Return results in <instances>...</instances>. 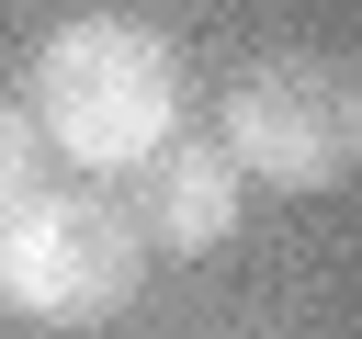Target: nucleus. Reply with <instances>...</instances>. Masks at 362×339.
Returning <instances> with one entry per match:
<instances>
[{
  "label": "nucleus",
  "instance_id": "obj_4",
  "mask_svg": "<svg viewBox=\"0 0 362 339\" xmlns=\"http://www.w3.org/2000/svg\"><path fill=\"white\" fill-rule=\"evenodd\" d=\"M238 192H249V181H238L215 147L170 136V147H147V158L113 181V215L136 226V249H181V260H204V249L238 237Z\"/></svg>",
  "mask_w": 362,
  "mask_h": 339
},
{
  "label": "nucleus",
  "instance_id": "obj_5",
  "mask_svg": "<svg viewBox=\"0 0 362 339\" xmlns=\"http://www.w3.org/2000/svg\"><path fill=\"white\" fill-rule=\"evenodd\" d=\"M34 158H45V147H34L23 102H0V226H11V215H23L34 192H45V181H34Z\"/></svg>",
  "mask_w": 362,
  "mask_h": 339
},
{
  "label": "nucleus",
  "instance_id": "obj_2",
  "mask_svg": "<svg viewBox=\"0 0 362 339\" xmlns=\"http://www.w3.org/2000/svg\"><path fill=\"white\" fill-rule=\"evenodd\" d=\"M215 158H226L238 181H272V192H328V181L362 158V90H351L328 56H260V68L226 90Z\"/></svg>",
  "mask_w": 362,
  "mask_h": 339
},
{
  "label": "nucleus",
  "instance_id": "obj_1",
  "mask_svg": "<svg viewBox=\"0 0 362 339\" xmlns=\"http://www.w3.org/2000/svg\"><path fill=\"white\" fill-rule=\"evenodd\" d=\"M34 147H68L79 170H136L147 147L181 136V56L147 34V23H57L45 56H34V102H23Z\"/></svg>",
  "mask_w": 362,
  "mask_h": 339
},
{
  "label": "nucleus",
  "instance_id": "obj_3",
  "mask_svg": "<svg viewBox=\"0 0 362 339\" xmlns=\"http://www.w3.org/2000/svg\"><path fill=\"white\" fill-rule=\"evenodd\" d=\"M136 271H147V249L113 215V192H34L11 215V237H0V305L11 316H57V328L113 316L136 294Z\"/></svg>",
  "mask_w": 362,
  "mask_h": 339
}]
</instances>
